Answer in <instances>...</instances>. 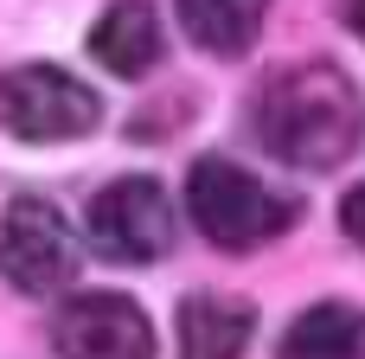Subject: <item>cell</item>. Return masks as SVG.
<instances>
[{
  "mask_svg": "<svg viewBox=\"0 0 365 359\" xmlns=\"http://www.w3.org/2000/svg\"><path fill=\"white\" fill-rule=\"evenodd\" d=\"M263 148L295 173H327L359 141V96L340 64H282L257 96Z\"/></svg>",
  "mask_w": 365,
  "mask_h": 359,
  "instance_id": "1",
  "label": "cell"
},
{
  "mask_svg": "<svg viewBox=\"0 0 365 359\" xmlns=\"http://www.w3.org/2000/svg\"><path fill=\"white\" fill-rule=\"evenodd\" d=\"M186 212H192V225H199L218 251H231V257L263 251L269 238H282V231L295 225V199H276L269 186H257V173H244V167L225 161V154L192 161V173H186Z\"/></svg>",
  "mask_w": 365,
  "mask_h": 359,
  "instance_id": "2",
  "label": "cell"
},
{
  "mask_svg": "<svg viewBox=\"0 0 365 359\" xmlns=\"http://www.w3.org/2000/svg\"><path fill=\"white\" fill-rule=\"evenodd\" d=\"M0 122L19 141H77L103 122V96L58 64H19L0 77Z\"/></svg>",
  "mask_w": 365,
  "mask_h": 359,
  "instance_id": "3",
  "label": "cell"
},
{
  "mask_svg": "<svg viewBox=\"0 0 365 359\" xmlns=\"http://www.w3.org/2000/svg\"><path fill=\"white\" fill-rule=\"evenodd\" d=\"M71 270H77V238H71L64 212L38 193H19L0 225V276L19 295H51L71 283Z\"/></svg>",
  "mask_w": 365,
  "mask_h": 359,
  "instance_id": "4",
  "label": "cell"
},
{
  "mask_svg": "<svg viewBox=\"0 0 365 359\" xmlns=\"http://www.w3.org/2000/svg\"><path fill=\"white\" fill-rule=\"evenodd\" d=\"M90 244L109 263H154L173 244V206L154 180L122 173L90 199Z\"/></svg>",
  "mask_w": 365,
  "mask_h": 359,
  "instance_id": "5",
  "label": "cell"
},
{
  "mask_svg": "<svg viewBox=\"0 0 365 359\" xmlns=\"http://www.w3.org/2000/svg\"><path fill=\"white\" fill-rule=\"evenodd\" d=\"M58 359H154V321L128 295H77L51 321Z\"/></svg>",
  "mask_w": 365,
  "mask_h": 359,
  "instance_id": "6",
  "label": "cell"
},
{
  "mask_svg": "<svg viewBox=\"0 0 365 359\" xmlns=\"http://www.w3.org/2000/svg\"><path fill=\"white\" fill-rule=\"evenodd\" d=\"M90 51H96V64L115 71V77H141V71H154L160 51H167L160 13H154L148 0H115V6L90 26Z\"/></svg>",
  "mask_w": 365,
  "mask_h": 359,
  "instance_id": "7",
  "label": "cell"
},
{
  "mask_svg": "<svg viewBox=\"0 0 365 359\" xmlns=\"http://www.w3.org/2000/svg\"><path fill=\"white\" fill-rule=\"evenodd\" d=\"M250 334H257L250 302H225V295L180 302V359H244Z\"/></svg>",
  "mask_w": 365,
  "mask_h": 359,
  "instance_id": "8",
  "label": "cell"
},
{
  "mask_svg": "<svg viewBox=\"0 0 365 359\" xmlns=\"http://www.w3.org/2000/svg\"><path fill=\"white\" fill-rule=\"evenodd\" d=\"M276 359H365V308L353 302H314L289 321Z\"/></svg>",
  "mask_w": 365,
  "mask_h": 359,
  "instance_id": "9",
  "label": "cell"
},
{
  "mask_svg": "<svg viewBox=\"0 0 365 359\" xmlns=\"http://www.w3.org/2000/svg\"><path fill=\"white\" fill-rule=\"evenodd\" d=\"M269 0H180V26L199 51L212 58H244L257 45V26H263Z\"/></svg>",
  "mask_w": 365,
  "mask_h": 359,
  "instance_id": "10",
  "label": "cell"
},
{
  "mask_svg": "<svg viewBox=\"0 0 365 359\" xmlns=\"http://www.w3.org/2000/svg\"><path fill=\"white\" fill-rule=\"evenodd\" d=\"M340 225H346V238H353V244H365V180L340 199Z\"/></svg>",
  "mask_w": 365,
  "mask_h": 359,
  "instance_id": "11",
  "label": "cell"
},
{
  "mask_svg": "<svg viewBox=\"0 0 365 359\" xmlns=\"http://www.w3.org/2000/svg\"><path fill=\"white\" fill-rule=\"evenodd\" d=\"M340 19H346V26L365 39V0H340Z\"/></svg>",
  "mask_w": 365,
  "mask_h": 359,
  "instance_id": "12",
  "label": "cell"
}]
</instances>
